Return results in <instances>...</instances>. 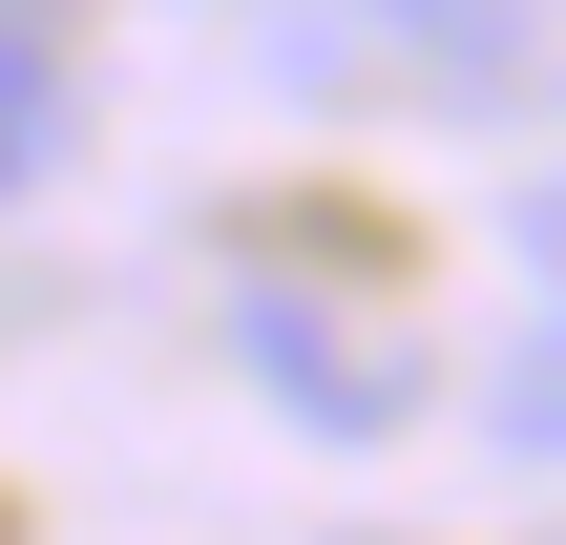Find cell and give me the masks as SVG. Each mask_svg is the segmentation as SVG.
<instances>
[{"label": "cell", "instance_id": "obj_2", "mask_svg": "<svg viewBox=\"0 0 566 545\" xmlns=\"http://www.w3.org/2000/svg\"><path fill=\"white\" fill-rule=\"evenodd\" d=\"M483 441H504V462H566V315H525V336H504V378H483Z\"/></svg>", "mask_w": 566, "mask_h": 545}, {"label": "cell", "instance_id": "obj_4", "mask_svg": "<svg viewBox=\"0 0 566 545\" xmlns=\"http://www.w3.org/2000/svg\"><path fill=\"white\" fill-rule=\"evenodd\" d=\"M378 21H399L420 63H504V42H525V0H378Z\"/></svg>", "mask_w": 566, "mask_h": 545}, {"label": "cell", "instance_id": "obj_1", "mask_svg": "<svg viewBox=\"0 0 566 545\" xmlns=\"http://www.w3.org/2000/svg\"><path fill=\"white\" fill-rule=\"evenodd\" d=\"M231 336H252V378H273L294 420H336V441H399V357H357V336H315L294 294H252Z\"/></svg>", "mask_w": 566, "mask_h": 545}, {"label": "cell", "instance_id": "obj_5", "mask_svg": "<svg viewBox=\"0 0 566 545\" xmlns=\"http://www.w3.org/2000/svg\"><path fill=\"white\" fill-rule=\"evenodd\" d=\"M525 273H546V315H566V168L525 189Z\"/></svg>", "mask_w": 566, "mask_h": 545}, {"label": "cell", "instance_id": "obj_3", "mask_svg": "<svg viewBox=\"0 0 566 545\" xmlns=\"http://www.w3.org/2000/svg\"><path fill=\"white\" fill-rule=\"evenodd\" d=\"M42 168H63V42L0 21V189H42Z\"/></svg>", "mask_w": 566, "mask_h": 545}]
</instances>
